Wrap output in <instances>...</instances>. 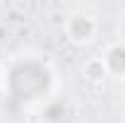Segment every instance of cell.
Segmentation results:
<instances>
[{
	"mask_svg": "<svg viewBox=\"0 0 125 123\" xmlns=\"http://www.w3.org/2000/svg\"><path fill=\"white\" fill-rule=\"evenodd\" d=\"M99 19L89 12V10H75L65 19V36L75 44V46H87L96 41L99 36Z\"/></svg>",
	"mask_w": 125,
	"mask_h": 123,
	"instance_id": "obj_2",
	"label": "cell"
},
{
	"mask_svg": "<svg viewBox=\"0 0 125 123\" xmlns=\"http://www.w3.org/2000/svg\"><path fill=\"white\" fill-rule=\"evenodd\" d=\"M75 118L72 106L67 99H58V97H51L48 101H43L41 109V123H70Z\"/></svg>",
	"mask_w": 125,
	"mask_h": 123,
	"instance_id": "obj_4",
	"label": "cell"
},
{
	"mask_svg": "<svg viewBox=\"0 0 125 123\" xmlns=\"http://www.w3.org/2000/svg\"><path fill=\"white\" fill-rule=\"evenodd\" d=\"M84 75L89 77V80H99V77H106V68H104V63H101V58H99V56L84 63Z\"/></svg>",
	"mask_w": 125,
	"mask_h": 123,
	"instance_id": "obj_5",
	"label": "cell"
},
{
	"mask_svg": "<svg viewBox=\"0 0 125 123\" xmlns=\"http://www.w3.org/2000/svg\"><path fill=\"white\" fill-rule=\"evenodd\" d=\"M99 58L106 68V75L115 77V80H125V41L123 39L111 41Z\"/></svg>",
	"mask_w": 125,
	"mask_h": 123,
	"instance_id": "obj_3",
	"label": "cell"
},
{
	"mask_svg": "<svg viewBox=\"0 0 125 123\" xmlns=\"http://www.w3.org/2000/svg\"><path fill=\"white\" fill-rule=\"evenodd\" d=\"M55 70L39 53H19L5 61L2 92L17 104H43L53 97Z\"/></svg>",
	"mask_w": 125,
	"mask_h": 123,
	"instance_id": "obj_1",
	"label": "cell"
},
{
	"mask_svg": "<svg viewBox=\"0 0 125 123\" xmlns=\"http://www.w3.org/2000/svg\"><path fill=\"white\" fill-rule=\"evenodd\" d=\"M5 85V63H0V89Z\"/></svg>",
	"mask_w": 125,
	"mask_h": 123,
	"instance_id": "obj_6",
	"label": "cell"
},
{
	"mask_svg": "<svg viewBox=\"0 0 125 123\" xmlns=\"http://www.w3.org/2000/svg\"><path fill=\"white\" fill-rule=\"evenodd\" d=\"M123 41H125V39H123Z\"/></svg>",
	"mask_w": 125,
	"mask_h": 123,
	"instance_id": "obj_7",
	"label": "cell"
}]
</instances>
